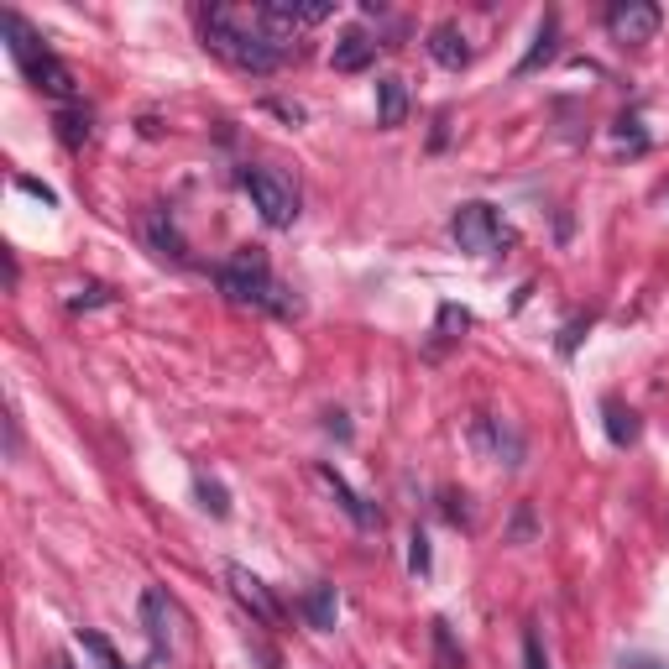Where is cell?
<instances>
[{"mask_svg": "<svg viewBox=\"0 0 669 669\" xmlns=\"http://www.w3.org/2000/svg\"><path fill=\"white\" fill-rule=\"evenodd\" d=\"M199 27H204V48L220 53L230 68H241V74H272V68H283L288 48H278L257 21H236L225 6H210V11H199Z\"/></svg>", "mask_w": 669, "mask_h": 669, "instance_id": "cell-1", "label": "cell"}, {"mask_svg": "<svg viewBox=\"0 0 669 669\" xmlns=\"http://www.w3.org/2000/svg\"><path fill=\"white\" fill-rule=\"evenodd\" d=\"M215 278H220V293L230 298V304H251V309L278 314V319H293L298 314V298L278 278H272V262H267L262 246L230 251V262L215 272Z\"/></svg>", "mask_w": 669, "mask_h": 669, "instance_id": "cell-2", "label": "cell"}, {"mask_svg": "<svg viewBox=\"0 0 669 669\" xmlns=\"http://www.w3.org/2000/svg\"><path fill=\"white\" fill-rule=\"evenodd\" d=\"M0 27H6L11 58H16L21 74H27L32 89H42V95H53V100H63V105L79 100V84H74V74H68V63H58L48 48H42V37L27 27V21H21L16 11H6V16H0Z\"/></svg>", "mask_w": 669, "mask_h": 669, "instance_id": "cell-3", "label": "cell"}, {"mask_svg": "<svg viewBox=\"0 0 669 669\" xmlns=\"http://www.w3.org/2000/svg\"><path fill=\"white\" fill-rule=\"evenodd\" d=\"M450 241L466 251V257H502L507 246H518V230L507 225L487 199H466L450 215Z\"/></svg>", "mask_w": 669, "mask_h": 669, "instance_id": "cell-4", "label": "cell"}, {"mask_svg": "<svg viewBox=\"0 0 669 669\" xmlns=\"http://www.w3.org/2000/svg\"><path fill=\"white\" fill-rule=\"evenodd\" d=\"M241 189L251 194L257 215L272 230H288L298 220V189H293V178H283L278 168H241Z\"/></svg>", "mask_w": 669, "mask_h": 669, "instance_id": "cell-5", "label": "cell"}, {"mask_svg": "<svg viewBox=\"0 0 669 669\" xmlns=\"http://www.w3.org/2000/svg\"><path fill=\"white\" fill-rule=\"evenodd\" d=\"M330 16H335V0H267V6H257V27L278 48H288L298 27H319Z\"/></svg>", "mask_w": 669, "mask_h": 669, "instance_id": "cell-6", "label": "cell"}, {"mask_svg": "<svg viewBox=\"0 0 669 669\" xmlns=\"http://www.w3.org/2000/svg\"><path fill=\"white\" fill-rule=\"evenodd\" d=\"M659 21H664V16H659L654 0H612V6H607V32H612V42H622V48L654 42Z\"/></svg>", "mask_w": 669, "mask_h": 669, "instance_id": "cell-7", "label": "cell"}, {"mask_svg": "<svg viewBox=\"0 0 669 669\" xmlns=\"http://www.w3.org/2000/svg\"><path fill=\"white\" fill-rule=\"evenodd\" d=\"M314 481L335 497V507H340V513L351 518L356 528H382V513H377V507L366 502V497H356V492H351V481H345V476L330 466V460H319V466H314Z\"/></svg>", "mask_w": 669, "mask_h": 669, "instance_id": "cell-8", "label": "cell"}, {"mask_svg": "<svg viewBox=\"0 0 669 669\" xmlns=\"http://www.w3.org/2000/svg\"><path fill=\"white\" fill-rule=\"evenodd\" d=\"M471 445L497 466H523V440L502 419H471Z\"/></svg>", "mask_w": 669, "mask_h": 669, "instance_id": "cell-9", "label": "cell"}, {"mask_svg": "<svg viewBox=\"0 0 669 669\" xmlns=\"http://www.w3.org/2000/svg\"><path fill=\"white\" fill-rule=\"evenodd\" d=\"M225 581H230V596H236V602H241L251 617H257V622H267V628H272V622L283 617V607L272 602V591H267L246 565H225Z\"/></svg>", "mask_w": 669, "mask_h": 669, "instance_id": "cell-10", "label": "cell"}, {"mask_svg": "<svg viewBox=\"0 0 669 669\" xmlns=\"http://www.w3.org/2000/svg\"><path fill=\"white\" fill-rule=\"evenodd\" d=\"M142 628H147V643H152V654L163 659L173 649V607H168V596L147 586L142 591Z\"/></svg>", "mask_w": 669, "mask_h": 669, "instance_id": "cell-11", "label": "cell"}, {"mask_svg": "<svg viewBox=\"0 0 669 669\" xmlns=\"http://www.w3.org/2000/svg\"><path fill=\"white\" fill-rule=\"evenodd\" d=\"M330 63H335V74H361V68H372V63H377V42L366 37L361 27H351V32H340V37H335Z\"/></svg>", "mask_w": 669, "mask_h": 669, "instance_id": "cell-12", "label": "cell"}, {"mask_svg": "<svg viewBox=\"0 0 669 669\" xmlns=\"http://www.w3.org/2000/svg\"><path fill=\"white\" fill-rule=\"evenodd\" d=\"M429 58L450 68V74H460V68L471 63V48H466V32L455 27V21H440V27L429 32Z\"/></svg>", "mask_w": 669, "mask_h": 669, "instance_id": "cell-13", "label": "cell"}, {"mask_svg": "<svg viewBox=\"0 0 669 669\" xmlns=\"http://www.w3.org/2000/svg\"><path fill=\"white\" fill-rule=\"evenodd\" d=\"M555 53H560V16H555V11H544L539 32H534V48H528V53L518 58V68H513V74H518V79L539 74V68H544L549 58H555Z\"/></svg>", "mask_w": 669, "mask_h": 669, "instance_id": "cell-14", "label": "cell"}, {"mask_svg": "<svg viewBox=\"0 0 669 669\" xmlns=\"http://www.w3.org/2000/svg\"><path fill=\"white\" fill-rule=\"evenodd\" d=\"M602 429H607V440L617 450H628V445H638L643 419H638V408H628L622 398H602Z\"/></svg>", "mask_w": 669, "mask_h": 669, "instance_id": "cell-15", "label": "cell"}, {"mask_svg": "<svg viewBox=\"0 0 669 669\" xmlns=\"http://www.w3.org/2000/svg\"><path fill=\"white\" fill-rule=\"evenodd\" d=\"M403 115H408V84L398 74H382L377 79V126L392 131V126H403Z\"/></svg>", "mask_w": 669, "mask_h": 669, "instance_id": "cell-16", "label": "cell"}, {"mask_svg": "<svg viewBox=\"0 0 669 669\" xmlns=\"http://www.w3.org/2000/svg\"><path fill=\"white\" fill-rule=\"evenodd\" d=\"M147 241H152L157 257L189 262V241L178 236V225H173V215H168V210H152V215H147Z\"/></svg>", "mask_w": 669, "mask_h": 669, "instance_id": "cell-17", "label": "cell"}, {"mask_svg": "<svg viewBox=\"0 0 669 669\" xmlns=\"http://www.w3.org/2000/svg\"><path fill=\"white\" fill-rule=\"evenodd\" d=\"M298 612H304V622H309L314 633H330V628H335V617H340V596H335V586L319 581V586L304 596V602H298Z\"/></svg>", "mask_w": 669, "mask_h": 669, "instance_id": "cell-18", "label": "cell"}, {"mask_svg": "<svg viewBox=\"0 0 669 669\" xmlns=\"http://www.w3.org/2000/svg\"><path fill=\"white\" fill-rule=\"evenodd\" d=\"M429 643H434V669H466V649L455 643V633H450L445 617L429 622Z\"/></svg>", "mask_w": 669, "mask_h": 669, "instance_id": "cell-19", "label": "cell"}, {"mask_svg": "<svg viewBox=\"0 0 669 669\" xmlns=\"http://www.w3.org/2000/svg\"><path fill=\"white\" fill-rule=\"evenodd\" d=\"M53 126H58V142L74 147V152L89 142V131H95V126H89V110H84V105H63V110L53 115Z\"/></svg>", "mask_w": 669, "mask_h": 669, "instance_id": "cell-20", "label": "cell"}, {"mask_svg": "<svg viewBox=\"0 0 669 669\" xmlns=\"http://www.w3.org/2000/svg\"><path fill=\"white\" fill-rule=\"evenodd\" d=\"M466 330H471V314L460 304H440V319H434V351H440V345H455Z\"/></svg>", "mask_w": 669, "mask_h": 669, "instance_id": "cell-21", "label": "cell"}, {"mask_svg": "<svg viewBox=\"0 0 669 669\" xmlns=\"http://www.w3.org/2000/svg\"><path fill=\"white\" fill-rule=\"evenodd\" d=\"M79 649H84L89 659H95L100 669H131L121 654H115V643H110L105 633H95V628H79Z\"/></svg>", "mask_w": 669, "mask_h": 669, "instance_id": "cell-22", "label": "cell"}, {"mask_svg": "<svg viewBox=\"0 0 669 669\" xmlns=\"http://www.w3.org/2000/svg\"><path fill=\"white\" fill-rule=\"evenodd\" d=\"M612 136H617V147L628 152V157H643V152H649V131H643L638 115H617V121H612Z\"/></svg>", "mask_w": 669, "mask_h": 669, "instance_id": "cell-23", "label": "cell"}, {"mask_svg": "<svg viewBox=\"0 0 669 669\" xmlns=\"http://www.w3.org/2000/svg\"><path fill=\"white\" fill-rule=\"evenodd\" d=\"M194 497H199V507H204V513H210V518H230V497H225V487H220V481L215 476H194Z\"/></svg>", "mask_w": 669, "mask_h": 669, "instance_id": "cell-24", "label": "cell"}, {"mask_svg": "<svg viewBox=\"0 0 669 669\" xmlns=\"http://www.w3.org/2000/svg\"><path fill=\"white\" fill-rule=\"evenodd\" d=\"M408 570L419 575V581L434 570V555H429V534H424V528H413V534H408Z\"/></svg>", "mask_w": 669, "mask_h": 669, "instance_id": "cell-25", "label": "cell"}, {"mask_svg": "<svg viewBox=\"0 0 669 669\" xmlns=\"http://www.w3.org/2000/svg\"><path fill=\"white\" fill-rule=\"evenodd\" d=\"M100 304H110V288H105V283H84V288H74V293H68V309H74V314H84V309H100Z\"/></svg>", "mask_w": 669, "mask_h": 669, "instance_id": "cell-26", "label": "cell"}, {"mask_svg": "<svg viewBox=\"0 0 669 669\" xmlns=\"http://www.w3.org/2000/svg\"><path fill=\"white\" fill-rule=\"evenodd\" d=\"M440 513H445L455 528H471V513H466V492L445 487V492H440Z\"/></svg>", "mask_w": 669, "mask_h": 669, "instance_id": "cell-27", "label": "cell"}, {"mask_svg": "<svg viewBox=\"0 0 669 669\" xmlns=\"http://www.w3.org/2000/svg\"><path fill=\"white\" fill-rule=\"evenodd\" d=\"M534 539V507L518 502V513H513V528H507V544H528Z\"/></svg>", "mask_w": 669, "mask_h": 669, "instance_id": "cell-28", "label": "cell"}, {"mask_svg": "<svg viewBox=\"0 0 669 669\" xmlns=\"http://www.w3.org/2000/svg\"><path fill=\"white\" fill-rule=\"evenodd\" d=\"M591 330V314H575L570 325L560 330V356H575V345H581V335Z\"/></svg>", "mask_w": 669, "mask_h": 669, "instance_id": "cell-29", "label": "cell"}, {"mask_svg": "<svg viewBox=\"0 0 669 669\" xmlns=\"http://www.w3.org/2000/svg\"><path fill=\"white\" fill-rule=\"evenodd\" d=\"M523 669H549V654H544V643H539V628L523 633Z\"/></svg>", "mask_w": 669, "mask_h": 669, "instance_id": "cell-30", "label": "cell"}, {"mask_svg": "<svg viewBox=\"0 0 669 669\" xmlns=\"http://www.w3.org/2000/svg\"><path fill=\"white\" fill-rule=\"evenodd\" d=\"M16 189L32 194V199H42V204H58V194L48 189V183H37V178H16Z\"/></svg>", "mask_w": 669, "mask_h": 669, "instance_id": "cell-31", "label": "cell"}, {"mask_svg": "<svg viewBox=\"0 0 669 669\" xmlns=\"http://www.w3.org/2000/svg\"><path fill=\"white\" fill-rule=\"evenodd\" d=\"M325 429L335 434L340 445H351V424H345V413H340V408H335V413H325Z\"/></svg>", "mask_w": 669, "mask_h": 669, "instance_id": "cell-32", "label": "cell"}, {"mask_svg": "<svg viewBox=\"0 0 669 669\" xmlns=\"http://www.w3.org/2000/svg\"><path fill=\"white\" fill-rule=\"evenodd\" d=\"M622 669H669V664L654 659V654H628V659H622Z\"/></svg>", "mask_w": 669, "mask_h": 669, "instance_id": "cell-33", "label": "cell"}, {"mask_svg": "<svg viewBox=\"0 0 669 669\" xmlns=\"http://www.w3.org/2000/svg\"><path fill=\"white\" fill-rule=\"evenodd\" d=\"M445 126H450V121H445V115H440V121H434V136H429V147H434V152H440V147L450 142V131H445Z\"/></svg>", "mask_w": 669, "mask_h": 669, "instance_id": "cell-34", "label": "cell"}]
</instances>
